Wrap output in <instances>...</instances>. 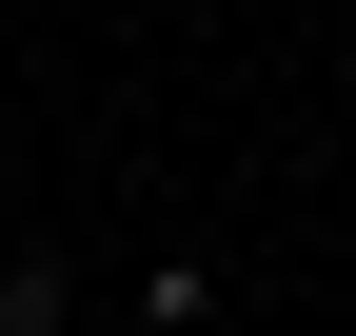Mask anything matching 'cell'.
I'll list each match as a JSON object with an SVG mask.
<instances>
[{
    "mask_svg": "<svg viewBox=\"0 0 356 336\" xmlns=\"http://www.w3.org/2000/svg\"><path fill=\"white\" fill-rule=\"evenodd\" d=\"M60 317H79V277H60V258H20V277H0V336H60Z\"/></svg>",
    "mask_w": 356,
    "mask_h": 336,
    "instance_id": "cell-1",
    "label": "cell"
}]
</instances>
